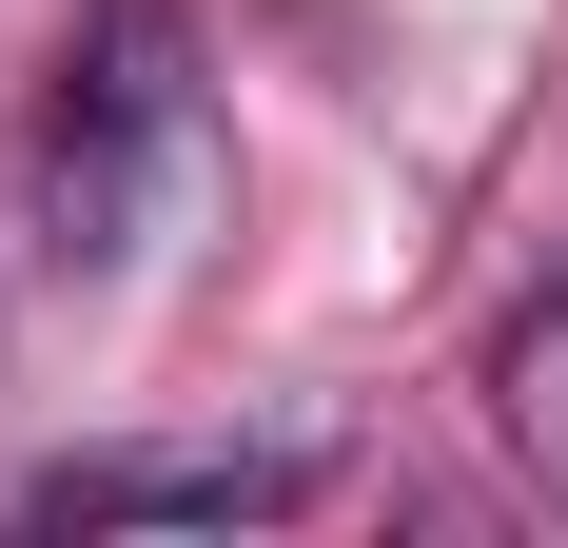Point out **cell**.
Wrapping results in <instances>:
<instances>
[{
	"instance_id": "obj_3",
	"label": "cell",
	"mask_w": 568,
	"mask_h": 548,
	"mask_svg": "<svg viewBox=\"0 0 568 548\" xmlns=\"http://www.w3.org/2000/svg\"><path fill=\"white\" fill-rule=\"evenodd\" d=\"M470 412H490V470H510L529 509H568V255L529 274L510 314H490V353H470Z\"/></svg>"
},
{
	"instance_id": "obj_2",
	"label": "cell",
	"mask_w": 568,
	"mask_h": 548,
	"mask_svg": "<svg viewBox=\"0 0 568 548\" xmlns=\"http://www.w3.org/2000/svg\"><path fill=\"white\" fill-rule=\"evenodd\" d=\"M334 490L314 432H138V450H59L20 470V529H275Z\"/></svg>"
},
{
	"instance_id": "obj_1",
	"label": "cell",
	"mask_w": 568,
	"mask_h": 548,
	"mask_svg": "<svg viewBox=\"0 0 568 548\" xmlns=\"http://www.w3.org/2000/svg\"><path fill=\"white\" fill-rule=\"evenodd\" d=\"M196 196H216V99H196V40H176L158 0H118L99 59H79V79H59V118H40V255L79 274V294H118V274L158 255Z\"/></svg>"
}]
</instances>
